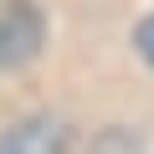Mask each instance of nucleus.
<instances>
[{"mask_svg": "<svg viewBox=\"0 0 154 154\" xmlns=\"http://www.w3.org/2000/svg\"><path fill=\"white\" fill-rule=\"evenodd\" d=\"M46 41V21L31 0H0V67H26Z\"/></svg>", "mask_w": 154, "mask_h": 154, "instance_id": "f257e3e1", "label": "nucleus"}, {"mask_svg": "<svg viewBox=\"0 0 154 154\" xmlns=\"http://www.w3.org/2000/svg\"><path fill=\"white\" fill-rule=\"evenodd\" d=\"M67 149H72V128L46 113L21 118L0 134V154H67Z\"/></svg>", "mask_w": 154, "mask_h": 154, "instance_id": "f03ea898", "label": "nucleus"}, {"mask_svg": "<svg viewBox=\"0 0 154 154\" xmlns=\"http://www.w3.org/2000/svg\"><path fill=\"white\" fill-rule=\"evenodd\" d=\"M134 46H139V51H144V62L154 67V16H149V21H139V31H134Z\"/></svg>", "mask_w": 154, "mask_h": 154, "instance_id": "7ed1b4c3", "label": "nucleus"}]
</instances>
